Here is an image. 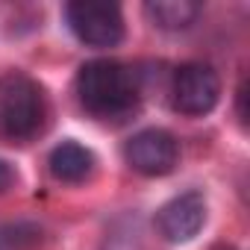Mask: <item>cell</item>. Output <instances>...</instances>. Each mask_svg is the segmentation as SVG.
<instances>
[{"label":"cell","mask_w":250,"mask_h":250,"mask_svg":"<svg viewBox=\"0 0 250 250\" xmlns=\"http://www.w3.org/2000/svg\"><path fill=\"white\" fill-rule=\"evenodd\" d=\"M80 106L100 121H124L139 106V80L133 68L115 59H91L77 74Z\"/></svg>","instance_id":"obj_1"},{"label":"cell","mask_w":250,"mask_h":250,"mask_svg":"<svg viewBox=\"0 0 250 250\" xmlns=\"http://www.w3.org/2000/svg\"><path fill=\"white\" fill-rule=\"evenodd\" d=\"M44 121L47 100L33 77L21 71L0 77V142L27 145L44 130Z\"/></svg>","instance_id":"obj_2"},{"label":"cell","mask_w":250,"mask_h":250,"mask_svg":"<svg viewBox=\"0 0 250 250\" xmlns=\"http://www.w3.org/2000/svg\"><path fill=\"white\" fill-rule=\"evenodd\" d=\"M171 100H174V109L180 115H188V118L209 115L221 100V77L215 74L212 65L186 62L174 74Z\"/></svg>","instance_id":"obj_3"},{"label":"cell","mask_w":250,"mask_h":250,"mask_svg":"<svg viewBox=\"0 0 250 250\" xmlns=\"http://www.w3.org/2000/svg\"><path fill=\"white\" fill-rule=\"evenodd\" d=\"M71 33L88 47H115L124 39V15L115 3H85L74 0L65 6Z\"/></svg>","instance_id":"obj_4"},{"label":"cell","mask_w":250,"mask_h":250,"mask_svg":"<svg viewBox=\"0 0 250 250\" xmlns=\"http://www.w3.org/2000/svg\"><path fill=\"white\" fill-rule=\"evenodd\" d=\"M124 159L142 177H165L180 162V145L168 130H142L124 145Z\"/></svg>","instance_id":"obj_5"},{"label":"cell","mask_w":250,"mask_h":250,"mask_svg":"<svg viewBox=\"0 0 250 250\" xmlns=\"http://www.w3.org/2000/svg\"><path fill=\"white\" fill-rule=\"evenodd\" d=\"M203 221H206V200L200 191L177 194L156 212V229L171 244L191 241L203 229Z\"/></svg>","instance_id":"obj_6"},{"label":"cell","mask_w":250,"mask_h":250,"mask_svg":"<svg viewBox=\"0 0 250 250\" xmlns=\"http://www.w3.org/2000/svg\"><path fill=\"white\" fill-rule=\"evenodd\" d=\"M47 165L59 183H83L94 171V153L77 142H62L50 150Z\"/></svg>","instance_id":"obj_7"},{"label":"cell","mask_w":250,"mask_h":250,"mask_svg":"<svg viewBox=\"0 0 250 250\" xmlns=\"http://www.w3.org/2000/svg\"><path fill=\"white\" fill-rule=\"evenodd\" d=\"M145 15L150 18L153 27L165 33H180L197 21L200 3H194V0H150V3H145Z\"/></svg>","instance_id":"obj_8"},{"label":"cell","mask_w":250,"mask_h":250,"mask_svg":"<svg viewBox=\"0 0 250 250\" xmlns=\"http://www.w3.org/2000/svg\"><path fill=\"white\" fill-rule=\"evenodd\" d=\"M36 235V229H30V227H3L0 229V250H12V247H18V244H24V241H30Z\"/></svg>","instance_id":"obj_9"},{"label":"cell","mask_w":250,"mask_h":250,"mask_svg":"<svg viewBox=\"0 0 250 250\" xmlns=\"http://www.w3.org/2000/svg\"><path fill=\"white\" fill-rule=\"evenodd\" d=\"M12 183H15V171H12V165L0 159V194L9 191V188H12Z\"/></svg>","instance_id":"obj_10"},{"label":"cell","mask_w":250,"mask_h":250,"mask_svg":"<svg viewBox=\"0 0 250 250\" xmlns=\"http://www.w3.org/2000/svg\"><path fill=\"white\" fill-rule=\"evenodd\" d=\"M238 103H244V85L238 88ZM238 115H241V121H244V109H238Z\"/></svg>","instance_id":"obj_11"}]
</instances>
